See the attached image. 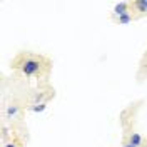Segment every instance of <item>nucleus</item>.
Listing matches in <instances>:
<instances>
[{
	"mask_svg": "<svg viewBox=\"0 0 147 147\" xmlns=\"http://www.w3.org/2000/svg\"><path fill=\"white\" fill-rule=\"evenodd\" d=\"M40 70V62L38 60H34V59H28L24 62L22 65V72L25 74V75H34Z\"/></svg>",
	"mask_w": 147,
	"mask_h": 147,
	"instance_id": "1",
	"label": "nucleus"
},
{
	"mask_svg": "<svg viewBox=\"0 0 147 147\" xmlns=\"http://www.w3.org/2000/svg\"><path fill=\"white\" fill-rule=\"evenodd\" d=\"M114 12L117 13V15H124V13H127V3L125 2H120V3H117L115 5V9H114Z\"/></svg>",
	"mask_w": 147,
	"mask_h": 147,
	"instance_id": "2",
	"label": "nucleus"
},
{
	"mask_svg": "<svg viewBox=\"0 0 147 147\" xmlns=\"http://www.w3.org/2000/svg\"><path fill=\"white\" fill-rule=\"evenodd\" d=\"M140 142H142V137L139 136L137 132H134V134L130 136V144L134 147H137V146H140Z\"/></svg>",
	"mask_w": 147,
	"mask_h": 147,
	"instance_id": "3",
	"label": "nucleus"
},
{
	"mask_svg": "<svg viewBox=\"0 0 147 147\" xmlns=\"http://www.w3.org/2000/svg\"><path fill=\"white\" fill-rule=\"evenodd\" d=\"M136 7H137L140 12H146V10H147V0H140V2H136Z\"/></svg>",
	"mask_w": 147,
	"mask_h": 147,
	"instance_id": "4",
	"label": "nucleus"
},
{
	"mask_svg": "<svg viewBox=\"0 0 147 147\" xmlns=\"http://www.w3.org/2000/svg\"><path fill=\"white\" fill-rule=\"evenodd\" d=\"M119 22L122 24V25L129 24V22H130V15H129V13H124V15H120V17H119Z\"/></svg>",
	"mask_w": 147,
	"mask_h": 147,
	"instance_id": "5",
	"label": "nucleus"
},
{
	"mask_svg": "<svg viewBox=\"0 0 147 147\" xmlns=\"http://www.w3.org/2000/svg\"><path fill=\"white\" fill-rule=\"evenodd\" d=\"M45 104H44V102H42V104H37V105H34V107H32V110H34V112H44V110H45Z\"/></svg>",
	"mask_w": 147,
	"mask_h": 147,
	"instance_id": "6",
	"label": "nucleus"
},
{
	"mask_svg": "<svg viewBox=\"0 0 147 147\" xmlns=\"http://www.w3.org/2000/svg\"><path fill=\"white\" fill-rule=\"evenodd\" d=\"M7 112H9V115H13V114H17V107H15V105H13V107H9Z\"/></svg>",
	"mask_w": 147,
	"mask_h": 147,
	"instance_id": "7",
	"label": "nucleus"
},
{
	"mask_svg": "<svg viewBox=\"0 0 147 147\" xmlns=\"http://www.w3.org/2000/svg\"><path fill=\"white\" fill-rule=\"evenodd\" d=\"M5 147H17V146H13V144H7Z\"/></svg>",
	"mask_w": 147,
	"mask_h": 147,
	"instance_id": "8",
	"label": "nucleus"
},
{
	"mask_svg": "<svg viewBox=\"0 0 147 147\" xmlns=\"http://www.w3.org/2000/svg\"><path fill=\"white\" fill-rule=\"evenodd\" d=\"M125 147H134V146H132V144H127V146H125Z\"/></svg>",
	"mask_w": 147,
	"mask_h": 147,
	"instance_id": "9",
	"label": "nucleus"
}]
</instances>
